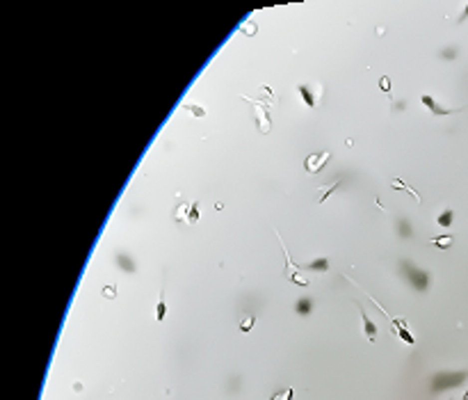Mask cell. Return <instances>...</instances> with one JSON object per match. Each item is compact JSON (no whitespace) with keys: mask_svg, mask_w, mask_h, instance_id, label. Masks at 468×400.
I'll return each mask as SVG.
<instances>
[{"mask_svg":"<svg viewBox=\"0 0 468 400\" xmlns=\"http://www.w3.org/2000/svg\"><path fill=\"white\" fill-rule=\"evenodd\" d=\"M468 378L466 371H459V373H439L434 375V384H432V391H446V389H452V387H459L464 384V380Z\"/></svg>","mask_w":468,"mask_h":400,"instance_id":"obj_1","label":"cell"},{"mask_svg":"<svg viewBox=\"0 0 468 400\" xmlns=\"http://www.w3.org/2000/svg\"><path fill=\"white\" fill-rule=\"evenodd\" d=\"M402 270H404V277L409 279V284L416 291H427L430 277H427L425 270H420V268H416V265H411V263H402Z\"/></svg>","mask_w":468,"mask_h":400,"instance_id":"obj_2","label":"cell"},{"mask_svg":"<svg viewBox=\"0 0 468 400\" xmlns=\"http://www.w3.org/2000/svg\"><path fill=\"white\" fill-rule=\"evenodd\" d=\"M249 103H253V110H256V124H258V130L260 133H267L269 130V114H267V105L265 103H256V101H251V98H247Z\"/></svg>","mask_w":468,"mask_h":400,"instance_id":"obj_3","label":"cell"},{"mask_svg":"<svg viewBox=\"0 0 468 400\" xmlns=\"http://www.w3.org/2000/svg\"><path fill=\"white\" fill-rule=\"evenodd\" d=\"M329 158H331V153H329V151H320L318 156H308V158H306V172H311V174L320 172Z\"/></svg>","mask_w":468,"mask_h":400,"instance_id":"obj_4","label":"cell"},{"mask_svg":"<svg viewBox=\"0 0 468 400\" xmlns=\"http://www.w3.org/2000/svg\"><path fill=\"white\" fill-rule=\"evenodd\" d=\"M420 103H423V105H425L432 114H443V117H446V114H455V112H457V110H450V108H441V105H439V103H436L430 94H423V96H420Z\"/></svg>","mask_w":468,"mask_h":400,"instance_id":"obj_5","label":"cell"},{"mask_svg":"<svg viewBox=\"0 0 468 400\" xmlns=\"http://www.w3.org/2000/svg\"><path fill=\"white\" fill-rule=\"evenodd\" d=\"M354 304H356V309H361L359 302H354ZM361 320H363V332H366V339L370 341V343H375V341H377V325L368 318V314L363 311V309H361Z\"/></svg>","mask_w":468,"mask_h":400,"instance_id":"obj_6","label":"cell"},{"mask_svg":"<svg viewBox=\"0 0 468 400\" xmlns=\"http://www.w3.org/2000/svg\"><path fill=\"white\" fill-rule=\"evenodd\" d=\"M165 314H167V304H165V291L160 288V295H158V309H156L158 323H162V320H165Z\"/></svg>","mask_w":468,"mask_h":400,"instance_id":"obj_7","label":"cell"},{"mask_svg":"<svg viewBox=\"0 0 468 400\" xmlns=\"http://www.w3.org/2000/svg\"><path fill=\"white\" fill-rule=\"evenodd\" d=\"M306 270H318V272H327L329 270V259H318V261H311V263L304 265Z\"/></svg>","mask_w":468,"mask_h":400,"instance_id":"obj_8","label":"cell"},{"mask_svg":"<svg viewBox=\"0 0 468 400\" xmlns=\"http://www.w3.org/2000/svg\"><path fill=\"white\" fill-rule=\"evenodd\" d=\"M299 96L304 98V103H306V108H315V96H313V92L308 89L306 85L299 87Z\"/></svg>","mask_w":468,"mask_h":400,"instance_id":"obj_9","label":"cell"},{"mask_svg":"<svg viewBox=\"0 0 468 400\" xmlns=\"http://www.w3.org/2000/svg\"><path fill=\"white\" fill-rule=\"evenodd\" d=\"M338 185H340V181H334V183H329L327 188H318V204H322V201L327 199V197L331 195V192H334Z\"/></svg>","mask_w":468,"mask_h":400,"instance_id":"obj_10","label":"cell"},{"mask_svg":"<svg viewBox=\"0 0 468 400\" xmlns=\"http://www.w3.org/2000/svg\"><path fill=\"white\" fill-rule=\"evenodd\" d=\"M391 185H393L395 190H407V192H409V195L414 197V199L420 204V195H418V192H416L414 188H409V185H407V183H402V181H400V179H393V181H391Z\"/></svg>","mask_w":468,"mask_h":400,"instance_id":"obj_11","label":"cell"},{"mask_svg":"<svg viewBox=\"0 0 468 400\" xmlns=\"http://www.w3.org/2000/svg\"><path fill=\"white\" fill-rule=\"evenodd\" d=\"M117 265H119V268H121L124 272H135V263H133V261H130L126 254H119V256H117Z\"/></svg>","mask_w":468,"mask_h":400,"instance_id":"obj_12","label":"cell"},{"mask_svg":"<svg viewBox=\"0 0 468 400\" xmlns=\"http://www.w3.org/2000/svg\"><path fill=\"white\" fill-rule=\"evenodd\" d=\"M452 240H455V238H452L450 233H446V236H436V238H432L430 243H432V245H436V247L446 249V247H450V245H452Z\"/></svg>","mask_w":468,"mask_h":400,"instance_id":"obj_13","label":"cell"},{"mask_svg":"<svg viewBox=\"0 0 468 400\" xmlns=\"http://www.w3.org/2000/svg\"><path fill=\"white\" fill-rule=\"evenodd\" d=\"M197 220H199V201L194 199L190 201V213H188V224H197Z\"/></svg>","mask_w":468,"mask_h":400,"instance_id":"obj_14","label":"cell"},{"mask_svg":"<svg viewBox=\"0 0 468 400\" xmlns=\"http://www.w3.org/2000/svg\"><path fill=\"white\" fill-rule=\"evenodd\" d=\"M311 307H313V302L308 298H304V300H299L297 302V314H301V316H306L308 311H311Z\"/></svg>","mask_w":468,"mask_h":400,"instance_id":"obj_15","label":"cell"},{"mask_svg":"<svg viewBox=\"0 0 468 400\" xmlns=\"http://www.w3.org/2000/svg\"><path fill=\"white\" fill-rule=\"evenodd\" d=\"M436 222H439L441 227H450V224H452V211H443Z\"/></svg>","mask_w":468,"mask_h":400,"instance_id":"obj_16","label":"cell"},{"mask_svg":"<svg viewBox=\"0 0 468 400\" xmlns=\"http://www.w3.org/2000/svg\"><path fill=\"white\" fill-rule=\"evenodd\" d=\"M185 110H190L194 117H206V110L199 108V105H194V103H185Z\"/></svg>","mask_w":468,"mask_h":400,"instance_id":"obj_17","label":"cell"},{"mask_svg":"<svg viewBox=\"0 0 468 400\" xmlns=\"http://www.w3.org/2000/svg\"><path fill=\"white\" fill-rule=\"evenodd\" d=\"M188 213H190V204H181V206H178V211H176V220H178V222L188 220V217H185Z\"/></svg>","mask_w":468,"mask_h":400,"instance_id":"obj_18","label":"cell"},{"mask_svg":"<svg viewBox=\"0 0 468 400\" xmlns=\"http://www.w3.org/2000/svg\"><path fill=\"white\" fill-rule=\"evenodd\" d=\"M290 281H292V284H297V286H304V288H306L308 284H311V281H308L306 277H301L299 272H297V275H292V277H290Z\"/></svg>","mask_w":468,"mask_h":400,"instance_id":"obj_19","label":"cell"},{"mask_svg":"<svg viewBox=\"0 0 468 400\" xmlns=\"http://www.w3.org/2000/svg\"><path fill=\"white\" fill-rule=\"evenodd\" d=\"M292 398V387H288V389H283L281 394H276L272 400H290Z\"/></svg>","mask_w":468,"mask_h":400,"instance_id":"obj_20","label":"cell"},{"mask_svg":"<svg viewBox=\"0 0 468 400\" xmlns=\"http://www.w3.org/2000/svg\"><path fill=\"white\" fill-rule=\"evenodd\" d=\"M253 323H256V318H253V316H249V318H244L242 323H240V330H242V332H249Z\"/></svg>","mask_w":468,"mask_h":400,"instance_id":"obj_21","label":"cell"},{"mask_svg":"<svg viewBox=\"0 0 468 400\" xmlns=\"http://www.w3.org/2000/svg\"><path fill=\"white\" fill-rule=\"evenodd\" d=\"M379 87H382V92H391V80H388V78L386 76H382V78H379Z\"/></svg>","mask_w":468,"mask_h":400,"instance_id":"obj_22","label":"cell"},{"mask_svg":"<svg viewBox=\"0 0 468 400\" xmlns=\"http://www.w3.org/2000/svg\"><path fill=\"white\" fill-rule=\"evenodd\" d=\"M103 295H105V298H117V288H114V286H105V288H103Z\"/></svg>","mask_w":468,"mask_h":400,"instance_id":"obj_23","label":"cell"},{"mask_svg":"<svg viewBox=\"0 0 468 400\" xmlns=\"http://www.w3.org/2000/svg\"><path fill=\"white\" fill-rule=\"evenodd\" d=\"M400 231H402V236H407V238H409V233H411L409 224H404V222H402V224H400Z\"/></svg>","mask_w":468,"mask_h":400,"instance_id":"obj_24","label":"cell"},{"mask_svg":"<svg viewBox=\"0 0 468 400\" xmlns=\"http://www.w3.org/2000/svg\"><path fill=\"white\" fill-rule=\"evenodd\" d=\"M464 400H468V391H466V394H464Z\"/></svg>","mask_w":468,"mask_h":400,"instance_id":"obj_25","label":"cell"}]
</instances>
